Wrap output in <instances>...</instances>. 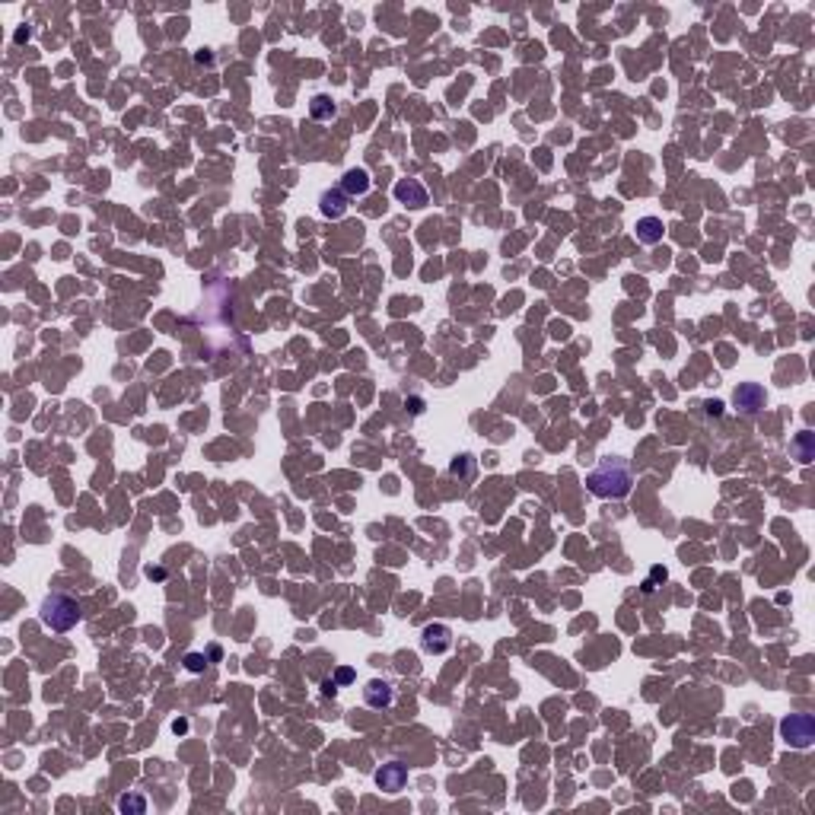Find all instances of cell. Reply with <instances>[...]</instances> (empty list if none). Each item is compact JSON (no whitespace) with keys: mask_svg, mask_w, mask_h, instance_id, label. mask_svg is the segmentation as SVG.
Masks as SVG:
<instances>
[{"mask_svg":"<svg viewBox=\"0 0 815 815\" xmlns=\"http://www.w3.org/2000/svg\"><path fill=\"white\" fill-rule=\"evenodd\" d=\"M631 484H634V475H631V465L624 462V459H602V462L586 475V487L602 500L628 497Z\"/></svg>","mask_w":815,"mask_h":815,"instance_id":"obj_1","label":"cell"},{"mask_svg":"<svg viewBox=\"0 0 815 815\" xmlns=\"http://www.w3.org/2000/svg\"><path fill=\"white\" fill-rule=\"evenodd\" d=\"M39 618H42V624L48 631L64 634V631H70L80 618H83V612H80V602H76L74 595L51 593V595H45L42 608H39Z\"/></svg>","mask_w":815,"mask_h":815,"instance_id":"obj_2","label":"cell"},{"mask_svg":"<svg viewBox=\"0 0 815 815\" xmlns=\"http://www.w3.org/2000/svg\"><path fill=\"white\" fill-rule=\"evenodd\" d=\"M781 739L790 748H809L815 742V720L809 713H790L781 720Z\"/></svg>","mask_w":815,"mask_h":815,"instance_id":"obj_3","label":"cell"},{"mask_svg":"<svg viewBox=\"0 0 815 815\" xmlns=\"http://www.w3.org/2000/svg\"><path fill=\"white\" fill-rule=\"evenodd\" d=\"M732 405H736V411H742V415H758L761 408L767 405V392L758 382H742V386L732 392Z\"/></svg>","mask_w":815,"mask_h":815,"instance_id":"obj_4","label":"cell"},{"mask_svg":"<svg viewBox=\"0 0 815 815\" xmlns=\"http://www.w3.org/2000/svg\"><path fill=\"white\" fill-rule=\"evenodd\" d=\"M421 647H424V653L440 656V653H446V649L452 647V631L446 628V624H427L421 634Z\"/></svg>","mask_w":815,"mask_h":815,"instance_id":"obj_5","label":"cell"},{"mask_svg":"<svg viewBox=\"0 0 815 815\" xmlns=\"http://www.w3.org/2000/svg\"><path fill=\"white\" fill-rule=\"evenodd\" d=\"M427 188L421 185L417 179H401L395 182V201L398 204H405V208H424L427 204Z\"/></svg>","mask_w":815,"mask_h":815,"instance_id":"obj_6","label":"cell"},{"mask_svg":"<svg viewBox=\"0 0 815 815\" xmlns=\"http://www.w3.org/2000/svg\"><path fill=\"white\" fill-rule=\"evenodd\" d=\"M376 783H379V790H386V793H398L408 783V767L398 765V761H389V765H382L379 771H376Z\"/></svg>","mask_w":815,"mask_h":815,"instance_id":"obj_7","label":"cell"},{"mask_svg":"<svg viewBox=\"0 0 815 815\" xmlns=\"http://www.w3.org/2000/svg\"><path fill=\"white\" fill-rule=\"evenodd\" d=\"M363 701H366V707H373V710L392 707L395 688L389 682H382V678H373V682H366V688H363Z\"/></svg>","mask_w":815,"mask_h":815,"instance_id":"obj_8","label":"cell"},{"mask_svg":"<svg viewBox=\"0 0 815 815\" xmlns=\"http://www.w3.org/2000/svg\"><path fill=\"white\" fill-rule=\"evenodd\" d=\"M663 220L659 217H640L637 220V239L643 242V245H656V242H663Z\"/></svg>","mask_w":815,"mask_h":815,"instance_id":"obj_9","label":"cell"},{"mask_svg":"<svg viewBox=\"0 0 815 815\" xmlns=\"http://www.w3.org/2000/svg\"><path fill=\"white\" fill-rule=\"evenodd\" d=\"M341 191L344 194H366L370 191V173L366 169H347L344 179H341Z\"/></svg>","mask_w":815,"mask_h":815,"instance_id":"obj_10","label":"cell"},{"mask_svg":"<svg viewBox=\"0 0 815 815\" xmlns=\"http://www.w3.org/2000/svg\"><path fill=\"white\" fill-rule=\"evenodd\" d=\"M344 210H347V198H344V191H325L322 194V214L325 217H332V220H338V217H344Z\"/></svg>","mask_w":815,"mask_h":815,"instance_id":"obj_11","label":"cell"},{"mask_svg":"<svg viewBox=\"0 0 815 815\" xmlns=\"http://www.w3.org/2000/svg\"><path fill=\"white\" fill-rule=\"evenodd\" d=\"M309 115L316 118V121H332L335 118V102L332 96H316L309 102Z\"/></svg>","mask_w":815,"mask_h":815,"instance_id":"obj_12","label":"cell"},{"mask_svg":"<svg viewBox=\"0 0 815 815\" xmlns=\"http://www.w3.org/2000/svg\"><path fill=\"white\" fill-rule=\"evenodd\" d=\"M793 450H796V459H800L802 465L806 462H812V456H815V446H812V433H800L796 436V443H793Z\"/></svg>","mask_w":815,"mask_h":815,"instance_id":"obj_13","label":"cell"},{"mask_svg":"<svg viewBox=\"0 0 815 815\" xmlns=\"http://www.w3.org/2000/svg\"><path fill=\"white\" fill-rule=\"evenodd\" d=\"M118 809H121V812H137L140 815V812H147V800H144V796H137V793H128V796L118 800Z\"/></svg>","mask_w":815,"mask_h":815,"instance_id":"obj_14","label":"cell"},{"mask_svg":"<svg viewBox=\"0 0 815 815\" xmlns=\"http://www.w3.org/2000/svg\"><path fill=\"white\" fill-rule=\"evenodd\" d=\"M452 475L471 478V475H475V459H471V456H459L456 462H452Z\"/></svg>","mask_w":815,"mask_h":815,"instance_id":"obj_15","label":"cell"},{"mask_svg":"<svg viewBox=\"0 0 815 815\" xmlns=\"http://www.w3.org/2000/svg\"><path fill=\"white\" fill-rule=\"evenodd\" d=\"M185 669L194 672V675H198V672H204V669H208V656H201V653H188V656H185Z\"/></svg>","mask_w":815,"mask_h":815,"instance_id":"obj_16","label":"cell"},{"mask_svg":"<svg viewBox=\"0 0 815 815\" xmlns=\"http://www.w3.org/2000/svg\"><path fill=\"white\" fill-rule=\"evenodd\" d=\"M335 682H338V685H351V682H353V669H347V666H341V669L335 672Z\"/></svg>","mask_w":815,"mask_h":815,"instance_id":"obj_17","label":"cell"},{"mask_svg":"<svg viewBox=\"0 0 815 815\" xmlns=\"http://www.w3.org/2000/svg\"><path fill=\"white\" fill-rule=\"evenodd\" d=\"M322 694H325V698H335V694H338V682H335V678H325V682H322Z\"/></svg>","mask_w":815,"mask_h":815,"instance_id":"obj_18","label":"cell"},{"mask_svg":"<svg viewBox=\"0 0 815 815\" xmlns=\"http://www.w3.org/2000/svg\"><path fill=\"white\" fill-rule=\"evenodd\" d=\"M704 408H707V415H720V411H723V401H707Z\"/></svg>","mask_w":815,"mask_h":815,"instance_id":"obj_19","label":"cell"},{"mask_svg":"<svg viewBox=\"0 0 815 815\" xmlns=\"http://www.w3.org/2000/svg\"><path fill=\"white\" fill-rule=\"evenodd\" d=\"M208 656H210V659H220V656H223V649H220V647H217V643H214V647L208 649Z\"/></svg>","mask_w":815,"mask_h":815,"instance_id":"obj_20","label":"cell"},{"mask_svg":"<svg viewBox=\"0 0 815 815\" xmlns=\"http://www.w3.org/2000/svg\"><path fill=\"white\" fill-rule=\"evenodd\" d=\"M173 729H175V732H185V729H188V723H185V720H175Z\"/></svg>","mask_w":815,"mask_h":815,"instance_id":"obj_21","label":"cell"}]
</instances>
